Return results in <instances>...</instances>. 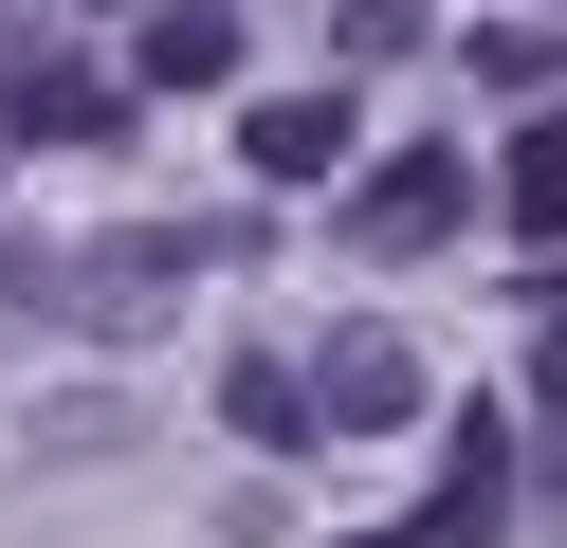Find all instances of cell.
Here are the masks:
<instances>
[{
  "instance_id": "5",
  "label": "cell",
  "mask_w": 567,
  "mask_h": 548,
  "mask_svg": "<svg viewBox=\"0 0 567 548\" xmlns=\"http://www.w3.org/2000/svg\"><path fill=\"white\" fill-rule=\"evenodd\" d=\"M0 146H128V73H92V55H0Z\"/></svg>"
},
{
  "instance_id": "7",
  "label": "cell",
  "mask_w": 567,
  "mask_h": 548,
  "mask_svg": "<svg viewBox=\"0 0 567 548\" xmlns=\"http://www.w3.org/2000/svg\"><path fill=\"white\" fill-rule=\"evenodd\" d=\"M220 73H238V0H165L128 37V92H220Z\"/></svg>"
},
{
  "instance_id": "8",
  "label": "cell",
  "mask_w": 567,
  "mask_h": 548,
  "mask_svg": "<svg viewBox=\"0 0 567 548\" xmlns=\"http://www.w3.org/2000/svg\"><path fill=\"white\" fill-rule=\"evenodd\" d=\"M220 438H257V457H311V384H293V365H220Z\"/></svg>"
},
{
  "instance_id": "2",
  "label": "cell",
  "mask_w": 567,
  "mask_h": 548,
  "mask_svg": "<svg viewBox=\"0 0 567 548\" xmlns=\"http://www.w3.org/2000/svg\"><path fill=\"white\" fill-rule=\"evenodd\" d=\"M494 511H513V402H476L440 457V494L403 511V530H348V548H494Z\"/></svg>"
},
{
  "instance_id": "12",
  "label": "cell",
  "mask_w": 567,
  "mask_h": 548,
  "mask_svg": "<svg viewBox=\"0 0 567 548\" xmlns=\"http://www.w3.org/2000/svg\"><path fill=\"white\" fill-rule=\"evenodd\" d=\"M530 402H549V421H567V311H549V348H530Z\"/></svg>"
},
{
  "instance_id": "10",
  "label": "cell",
  "mask_w": 567,
  "mask_h": 548,
  "mask_svg": "<svg viewBox=\"0 0 567 548\" xmlns=\"http://www.w3.org/2000/svg\"><path fill=\"white\" fill-rule=\"evenodd\" d=\"M330 55H348V73H384V55H421V0H330Z\"/></svg>"
},
{
  "instance_id": "3",
  "label": "cell",
  "mask_w": 567,
  "mask_h": 548,
  "mask_svg": "<svg viewBox=\"0 0 567 548\" xmlns=\"http://www.w3.org/2000/svg\"><path fill=\"white\" fill-rule=\"evenodd\" d=\"M457 219H476V183H457V146H403V165H367V201H348V256H440Z\"/></svg>"
},
{
  "instance_id": "9",
  "label": "cell",
  "mask_w": 567,
  "mask_h": 548,
  "mask_svg": "<svg viewBox=\"0 0 567 548\" xmlns=\"http://www.w3.org/2000/svg\"><path fill=\"white\" fill-rule=\"evenodd\" d=\"M494 219H513V238H567V110H549V128H513V165H494Z\"/></svg>"
},
{
  "instance_id": "11",
  "label": "cell",
  "mask_w": 567,
  "mask_h": 548,
  "mask_svg": "<svg viewBox=\"0 0 567 548\" xmlns=\"http://www.w3.org/2000/svg\"><path fill=\"white\" fill-rule=\"evenodd\" d=\"M549 73H567V55H549L530 19H494V37H476V92H549Z\"/></svg>"
},
{
  "instance_id": "4",
  "label": "cell",
  "mask_w": 567,
  "mask_h": 548,
  "mask_svg": "<svg viewBox=\"0 0 567 548\" xmlns=\"http://www.w3.org/2000/svg\"><path fill=\"white\" fill-rule=\"evenodd\" d=\"M293 384H311V438H384V421H421V348H403V329H330Z\"/></svg>"
},
{
  "instance_id": "1",
  "label": "cell",
  "mask_w": 567,
  "mask_h": 548,
  "mask_svg": "<svg viewBox=\"0 0 567 548\" xmlns=\"http://www.w3.org/2000/svg\"><path fill=\"white\" fill-rule=\"evenodd\" d=\"M220 238H184V219H128V238H19L0 256V292H19V311L38 329H92V348H128V329H165L184 311V275Z\"/></svg>"
},
{
  "instance_id": "6",
  "label": "cell",
  "mask_w": 567,
  "mask_h": 548,
  "mask_svg": "<svg viewBox=\"0 0 567 548\" xmlns=\"http://www.w3.org/2000/svg\"><path fill=\"white\" fill-rule=\"evenodd\" d=\"M238 165H257V183H330L348 165V92H257V110H238Z\"/></svg>"
}]
</instances>
